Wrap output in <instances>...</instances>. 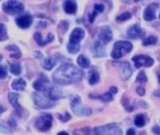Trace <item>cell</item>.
<instances>
[{
	"label": "cell",
	"mask_w": 160,
	"mask_h": 135,
	"mask_svg": "<svg viewBox=\"0 0 160 135\" xmlns=\"http://www.w3.org/2000/svg\"><path fill=\"white\" fill-rule=\"evenodd\" d=\"M70 106H72V110H73L74 113L78 114V116H90L92 113L91 109L82 105L80 96H73L70 98Z\"/></svg>",
	"instance_id": "5b68a950"
},
{
	"label": "cell",
	"mask_w": 160,
	"mask_h": 135,
	"mask_svg": "<svg viewBox=\"0 0 160 135\" xmlns=\"http://www.w3.org/2000/svg\"><path fill=\"white\" fill-rule=\"evenodd\" d=\"M67 134H68L67 132H60V133H59L58 135H67Z\"/></svg>",
	"instance_id": "ab89813d"
},
{
	"label": "cell",
	"mask_w": 160,
	"mask_h": 135,
	"mask_svg": "<svg viewBox=\"0 0 160 135\" xmlns=\"http://www.w3.org/2000/svg\"><path fill=\"white\" fill-rule=\"evenodd\" d=\"M98 37L99 39L102 40V43L107 44L108 42H111L112 40V31H111V29H109L108 27H102V28H100L99 29V33H98Z\"/></svg>",
	"instance_id": "7c38bea8"
},
{
	"label": "cell",
	"mask_w": 160,
	"mask_h": 135,
	"mask_svg": "<svg viewBox=\"0 0 160 135\" xmlns=\"http://www.w3.org/2000/svg\"><path fill=\"white\" fill-rule=\"evenodd\" d=\"M2 9L7 14H20V13L23 12L24 6L18 0H8L7 3L4 4Z\"/></svg>",
	"instance_id": "52a82bcc"
},
{
	"label": "cell",
	"mask_w": 160,
	"mask_h": 135,
	"mask_svg": "<svg viewBox=\"0 0 160 135\" xmlns=\"http://www.w3.org/2000/svg\"><path fill=\"white\" fill-rule=\"evenodd\" d=\"M84 73L72 64H63L53 73V81L59 86H68L80 82Z\"/></svg>",
	"instance_id": "6da1fadb"
},
{
	"label": "cell",
	"mask_w": 160,
	"mask_h": 135,
	"mask_svg": "<svg viewBox=\"0 0 160 135\" xmlns=\"http://www.w3.org/2000/svg\"><path fill=\"white\" fill-rule=\"evenodd\" d=\"M135 3H138V1H141V0H134Z\"/></svg>",
	"instance_id": "60d3db41"
},
{
	"label": "cell",
	"mask_w": 160,
	"mask_h": 135,
	"mask_svg": "<svg viewBox=\"0 0 160 135\" xmlns=\"http://www.w3.org/2000/svg\"><path fill=\"white\" fill-rule=\"evenodd\" d=\"M136 81H137L138 83H145L146 81H148L145 73H144V72H141V73L138 74V76H137V79H136Z\"/></svg>",
	"instance_id": "d6a6232c"
},
{
	"label": "cell",
	"mask_w": 160,
	"mask_h": 135,
	"mask_svg": "<svg viewBox=\"0 0 160 135\" xmlns=\"http://www.w3.org/2000/svg\"><path fill=\"white\" fill-rule=\"evenodd\" d=\"M132 49V44L130 42H124V40H120L114 44V48L112 51V58L113 59H119L121 57H123L124 55H127L131 51Z\"/></svg>",
	"instance_id": "277c9868"
},
{
	"label": "cell",
	"mask_w": 160,
	"mask_h": 135,
	"mask_svg": "<svg viewBox=\"0 0 160 135\" xmlns=\"http://www.w3.org/2000/svg\"><path fill=\"white\" fill-rule=\"evenodd\" d=\"M104 44L102 40H97L93 45V55L95 57H104L105 55V51H104Z\"/></svg>",
	"instance_id": "ac0fdd59"
},
{
	"label": "cell",
	"mask_w": 160,
	"mask_h": 135,
	"mask_svg": "<svg viewBox=\"0 0 160 135\" xmlns=\"http://www.w3.org/2000/svg\"><path fill=\"white\" fill-rule=\"evenodd\" d=\"M35 39H36V42H37V44H38V45H40V46H44V45H46V44L50 43V42L53 39V35H52V34H50L48 38H46V39H43V38H42V35H40L39 33H36V34H35Z\"/></svg>",
	"instance_id": "7402d4cb"
},
{
	"label": "cell",
	"mask_w": 160,
	"mask_h": 135,
	"mask_svg": "<svg viewBox=\"0 0 160 135\" xmlns=\"http://www.w3.org/2000/svg\"><path fill=\"white\" fill-rule=\"evenodd\" d=\"M157 42H158L157 37L150 36V37H148L146 39H144V42H143V45H145V46H148V45H154V44H157Z\"/></svg>",
	"instance_id": "f546056e"
},
{
	"label": "cell",
	"mask_w": 160,
	"mask_h": 135,
	"mask_svg": "<svg viewBox=\"0 0 160 135\" xmlns=\"http://www.w3.org/2000/svg\"><path fill=\"white\" fill-rule=\"evenodd\" d=\"M55 66V60H53L52 58H46L45 60L43 61V67H44V70H52L53 67Z\"/></svg>",
	"instance_id": "484cf974"
},
{
	"label": "cell",
	"mask_w": 160,
	"mask_h": 135,
	"mask_svg": "<svg viewBox=\"0 0 160 135\" xmlns=\"http://www.w3.org/2000/svg\"><path fill=\"white\" fill-rule=\"evenodd\" d=\"M132 61L135 62L136 68H141V67H150V66H152L154 60L151 57H148V55H136V57L132 58Z\"/></svg>",
	"instance_id": "30bf717a"
},
{
	"label": "cell",
	"mask_w": 160,
	"mask_h": 135,
	"mask_svg": "<svg viewBox=\"0 0 160 135\" xmlns=\"http://www.w3.org/2000/svg\"><path fill=\"white\" fill-rule=\"evenodd\" d=\"M128 36L132 38V39H138L144 35V31L141 29V27L138 24H134L132 27H130L129 29H128Z\"/></svg>",
	"instance_id": "9a60e30c"
},
{
	"label": "cell",
	"mask_w": 160,
	"mask_h": 135,
	"mask_svg": "<svg viewBox=\"0 0 160 135\" xmlns=\"http://www.w3.org/2000/svg\"><path fill=\"white\" fill-rule=\"evenodd\" d=\"M136 91H137V94H138L139 96H144V94H145V89L143 87H138L137 89H136Z\"/></svg>",
	"instance_id": "d590c367"
},
{
	"label": "cell",
	"mask_w": 160,
	"mask_h": 135,
	"mask_svg": "<svg viewBox=\"0 0 160 135\" xmlns=\"http://www.w3.org/2000/svg\"><path fill=\"white\" fill-rule=\"evenodd\" d=\"M104 9H105L104 5L96 4L95 7H93V11H92L90 14H89V22H90V23H92V22L95 21V18L97 16V14H98V13H100V12H102Z\"/></svg>",
	"instance_id": "d6986e66"
},
{
	"label": "cell",
	"mask_w": 160,
	"mask_h": 135,
	"mask_svg": "<svg viewBox=\"0 0 160 135\" xmlns=\"http://www.w3.org/2000/svg\"><path fill=\"white\" fill-rule=\"evenodd\" d=\"M84 36H85V31L82 28H75L73 30V33L70 34L68 46H67L70 53H76L80 51V42L83 39Z\"/></svg>",
	"instance_id": "3957f363"
},
{
	"label": "cell",
	"mask_w": 160,
	"mask_h": 135,
	"mask_svg": "<svg viewBox=\"0 0 160 135\" xmlns=\"http://www.w3.org/2000/svg\"><path fill=\"white\" fill-rule=\"evenodd\" d=\"M7 76V70L5 66H0V79H5Z\"/></svg>",
	"instance_id": "836d02e7"
},
{
	"label": "cell",
	"mask_w": 160,
	"mask_h": 135,
	"mask_svg": "<svg viewBox=\"0 0 160 135\" xmlns=\"http://www.w3.org/2000/svg\"><path fill=\"white\" fill-rule=\"evenodd\" d=\"M130 18H131V13L127 12V13H123V14L119 15L117 18V20L118 21H126V20H129Z\"/></svg>",
	"instance_id": "1f68e13d"
},
{
	"label": "cell",
	"mask_w": 160,
	"mask_h": 135,
	"mask_svg": "<svg viewBox=\"0 0 160 135\" xmlns=\"http://www.w3.org/2000/svg\"><path fill=\"white\" fill-rule=\"evenodd\" d=\"M4 111H5V107H2V106L0 105V114L2 113V112H4Z\"/></svg>",
	"instance_id": "f35d334b"
},
{
	"label": "cell",
	"mask_w": 160,
	"mask_h": 135,
	"mask_svg": "<svg viewBox=\"0 0 160 135\" xmlns=\"http://www.w3.org/2000/svg\"><path fill=\"white\" fill-rule=\"evenodd\" d=\"M117 64V62H115ZM121 66V70H120V76L122 80H128L130 75L132 74V70H131L130 65H129V62H121L119 64Z\"/></svg>",
	"instance_id": "5bb4252c"
},
{
	"label": "cell",
	"mask_w": 160,
	"mask_h": 135,
	"mask_svg": "<svg viewBox=\"0 0 160 135\" xmlns=\"http://www.w3.org/2000/svg\"><path fill=\"white\" fill-rule=\"evenodd\" d=\"M31 97H32L33 103H35L37 109H50V107H53L55 105L54 101L48 98L46 96L44 97L40 94H38V92H32Z\"/></svg>",
	"instance_id": "8992f818"
},
{
	"label": "cell",
	"mask_w": 160,
	"mask_h": 135,
	"mask_svg": "<svg viewBox=\"0 0 160 135\" xmlns=\"http://www.w3.org/2000/svg\"><path fill=\"white\" fill-rule=\"evenodd\" d=\"M8 99H9V102L13 106H14V109L16 110V112L18 114H21L23 112V109L21 107V105L18 104V94H15V92H11L9 95H8Z\"/></svg>",
	"instance_id": "e0dca14e"
},
{
	"label": "cell",
	"mask_w": 160,
	"mask_h": 135,
	"mask_svg": "<svg viewBox=\"0 0 160 135\" xmlns=\"http://www.w3.org/2000/svg\"><path fill=\"white\" fill-rule=\"evenodd\" d=\"M31 23H32V16H30V15H24V16H20L16 18V24L22 29L29 28Z\"/></svg>",
	"instance_id": "2e32d148"
},
{
	"label": "cell",
	"mask_w": 160,
	"mask_h": 135,
	"mask_svg": "<svg viewBox=\"0 0 160 135\" xmlns=\"http://www.w3.org/2000/svg\"><path fill=\"white\" fill-rule=\"evenodd\" d=\"M77 64H78L82 68H88V67H90V60H89L87 57H84V55H80V57L77 58Z\"/></svg>",
	"instance_id": "cb8c5ba5"
},
{
	"label": "cell",
	"mask_w": 160,
	"mask_h": 135,
	"mask_svg": "<svg viewBox=\"0 0 160 135\" xmlns=\"http://www.w3.org/2000/svg\"><path fill=\"white\" fill-rule=\"evenodd\" d=\"M33 88L37 91L44 94L48 98L52 99V101L63 98V94H62L61 89L55 87V86H52L45 75H40L39 79L33 83Z\"/></svg>",
	"instance_id": "7a4b0ae2"
},
{
	"label": "cell",
	"mask_w": 160,
	"mask_h": 135,
	"mask_svg": "<svg viewBox=\"0 0 160 135\" xmlns=\"http://www.w3.org/2000/svg\"><path fill=\"white\" fill-rule=\"evenodd\" d=\"M65 12L67 14H74L77 9V6H76V3L73 1V0H68V1H66L65 3Z\"/></svg>",
	"instance_id": "ffe728a7"
},
{
	"label": "cell",
	"mask_w": 160,
	"mask_h": 135,
	"mask_svg": "<svg viewBox=\"0 0 160 135\" xmlns=\"http://www.w3.org/2000/svg\"><path fill=\"white\" fill-rule=\"evenodd\" d=\"M26 86H27V83L23 79H16V80L13 81V83H12V88H13L14 90H20V91H23Z\"/></svg>",
	"instance_id": "44dd1931"
},
{
	"label": "cell",
	"mask_w": 160,
	"mask_h": 135,
	"mask_svg": "<svg viewBox=\"0 0 160 135\" xmlns=\"http://www.w3.org/2000/svg\"><path fill=\"white\" fill-rule=\"evenodd\" d=\"M9 70H11V73L14 74V75H20L21 74V66L18 65V64H12Z\"/></svg>",
	"instance_id": "f1b7e54d"
},
{
	"label": "cell",
	"mask_w": 160,
	"mask_h": 135,
	"mask_svg": "<svg viewBox=\"0 0 160 135\" xmlns=\"http://www.w3.org/2000/svg\"><path fill=\"white\" fill-rule=\"evenodd\" d=\"M158 77H159V82H160V74H159V76H158Z\"/></svg>",
	"instance_id": "7bdbcfd3"
},
{
	"label": "cell",
	"mask_w": 160,
	"mask_h": 135,
	"mask_svg": "<svg viewBox=\"0 0 160 135\" xmlns=\"http://www.w3.org/2000/svg\"><path fill=\"white\" fill-rule=\"evenodd\" d=\"M118 92V88L117 87H111L108 92H106L104 95H93V94H90V98L92 99H100L102 102H111L113 101V95Z\"/></svg>",
	"instance_id": "8fae6325"
},
{
	"label": "cell",
	"mask_w": 160,
	"mask_h": 135,
	"mask_svg": "<svg viewBox=\"0 0 160 135\" xmlns=\"http://www.w3.org/2000/svg\"><path fill=\"white\" fill-rule=\"evenodd\" d=\"M6 49L12 51V53H11L12 58H20V57H21V52H20L18 46H15V45H8Z\"/></svg>",
	"instance_id": "d4e9b609"
},
{
	"label": "cell",
	"mask_w": 160,
	"mask_h": 135,
	"mask_svg": "<svg viewBox=\"0 0 160 135\" xmlns=\"http://www.w3.org/2000/svg\"><path fill=\"white\" fill-rule=\"evenodd\" d=\"M122 104H123L124 109L127 110V111H129V112H130V111H134V110H135L134 103L131 104L130 101H129L127 97H123V98H122Z\"/></svg>",
	"instance_id": "83f0119b"
},
{
	"label": "cell",
	"mask_w": 160,
	"mask_h": 135,
	"mask_svg": "<svg viewBox=\"0 0 160 135\" xmlns=\"http://www.w3.org/2000/svg\"><path fill=\"white\" fill-rule=\"evenodd\" d=\"M153 133H160V128L159 127H154V128H153Z\"/></svg>",
	"instance_id": "74e56055"
},
{
	"label": "cell",
	"mask_w": 160,
	"mask_h": 135,
	"mask_svg": "<svg viewBox=\"0 0 160 135\" xmlns=\"http://www.w3.org/2000/svg\"><path fill=\"white\" fill-rule=\"evenodd\" d=\"M135 125L137 127H143L145 125V116L144 114H138L135 118Z\"/></svg>",
	"instance_id": "4316f807"
},
{
	"label": "cell",
	"mask_w": 160,
	"mask_h": 135,
	"mask_svg": "<svg viewBox=\"0 0 160 135\" xmlns=\"http://www.w3.org/2000/svg\"><path fill=\"white\" fill-rule=\"evenodd\" d=\"M58 118L61 121H68V120H70L72 117L69 116V113H66V114H58Z\"/></svg>",
	"instance_id": "e575fe53"
},
{
	"label": "cell",
	"mask_w": 160,
	"mask_h": 135,
	"mask_svg": "<svg viewBox=\"0 0 160 135\" xmlns=\"http://www.w3.org/2000/svg\"><path fill=\"white\" fill-rule=\"evenodd\" d=\"M7 31H6V28L2 23H0V40H5L7 39Z\"/></svg>",
	"instance_id": "4dcf8cb0"
},
{
	"label": "cell",
	"mask_w": 160,
	"mask_h": 135,
	"mask_svg": "<svg viewBox=\"0 0 160 135\" xmlns=\"http://www.w3.org/2000/svg\"><path fill=\"white\" fill-rule=\"evenodd\" d=\"M93 133L95 134H121L122 132L115 124H109L95 128Z\"/></svg>",
	"instance_id": "9c48e42d"
},
{
	"label": "cell",
	"mask_w": 160,
	"mask_h": 135,
	"mask_svg": "<svg viewBox=\"0 0 160 135\" xmlns=\"http://www.w3.org/2000/svg\"><path fill=\"white\" fill-rule=\"evenodd\" d=\"M36 128L40 132H48L52 126V116L48 113L42 114L39 118H37L35 121Z\"/></svg>",
	"instance_id": "ba28073f"
},
{
	"label": "cell",
	"mask_w": 160,
	"mask_h": 135,
	"mask_svg": "<svg viewBox=\"0 0 160 135\" xmlns=\"http://www.w3.org/2000/svg\"><path fill=\"white\" fill-rule=\"evenodd\" d=\"M127 134L128 135H134L135 134V129H132V128H129L127 131Z\"/></svg>",
	"instance_id": "8d00e7d4"
},
{
	"label": "cell",
	"mask_w": 160,
	"mask_h": 135,
	"mask_svg": "<svg viewBox=\"0 0 160 135\" xmlns=\"http://www.w3.org/2000/svg\"><path fill=\"white\" fill-rule=\"evenodd\" d=\"M158 4H152V5H149L146 9L144 11V20L146 21H153V20H156V11L158 9Z\"/></svg>",
	"instance_id": "4fadbf2b"
},
{
	"label": "cell",
	"mask_w": 160,
	"mask_h": 135,
	"mask_svg": "<svg viewBox=\"0 0 160 135\" xmlns=\"http://www.w3.org/2000/svg\"><path fill=\"white\" fill-rule=\"evenodd\" d=\"M98 82H99V73L95 68H92L90 70V74H89V83L91 86H93V84L98 83Z\"/></svg>",
	"instance_id": "603a6c76"
},
{
	"label": "cell",
	"mask_w": 160,
	"mask_h": 135,
	"mask_svg": "<svg viewBox=\"0 0 160 135\" xmlns=\"http://www.w3.org/2000/svg\"><path fill=\"white\" fill-rule=\"evenodd\" d=\"M1 59H2V55H0V60H1Z\"/></svg>",
	"instance_id": "b9f144b4"
}]
</instances>
